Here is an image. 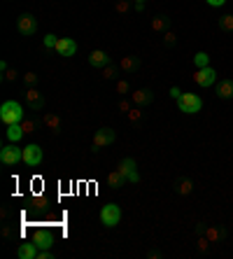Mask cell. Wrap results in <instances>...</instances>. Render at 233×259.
<instances>
[{
	"instance_id": "cell-6",
	"label": "cell",
	"mask_w": 233,
	"mask_h": 259,
	"mask_svg": "<svg viewBox=\"0 0 233 259\" xmlns=\"http://www.w3.org/2000/svg\"><path fill=\"white\" fill-rule=\"evenodd\" d=\"M116 168H119V173H121L131 184L140 182V173H138V163H136V159L126 157V159H121V161L116 163Z\"/></svg>"
},
{
	"instance_id": "cell-26",
	"label": "cell",
	"mask_w": 233,
	"mask_h": 259,
	"mask_svg": "<svg viewBox=\"0 0 233 259\" xmlns=\"http://www.w3.org/2000/svg\"><path fill=\"white\" fill-rule=\"evenodd\" d=\"M194 63H196V68H208L210 65V56L205 54V52H198V54L194 56Z\"/></svg>"
},
{
	"instance_id": "cell-3",
	"label": "cell",
	"mask_w": 233,
	"mask_h": 259,
	"mask_svg": "<svg viewBox=\"0 0 233 259\" xmlns=\"http://www.w3.org/2000/svg\"><path fill=\"white\" fill-rule=\"evenodd\" d=\"M121 222V208L116 203H107L100 208V224L107 229H115Z\"/></svg>"
},
{
	"instance_id": "cell-25",
	"label": "cell",
	"mask_w": 233,
	"mask_h": 259,
	"mask_svg": "<svg viewBox=\"0 0 233 259\" xmlns=\"http://www.w3.org/2000/svg\"><path fill=\"white\" fill-rule=\"evenodd\" d=\"M219 31L224 33H233V14H226L219 19Z\"/></svg>"
},
{
	"instance_id": "cell-31",
	"label": "cell",
	"mask_w": 233,
	"mask_h": 259,
	"mask_svg": "<svg viewBox=\"0 0 233 259\" xmlns=\"http://www.w3.org/2000/svg\"><path fill=\"white\" fill-rule=\"evenodd\" d=\"M115 10L119 12V14H126L128 10H131V5H128L126 0H116V5H115Z\"/></svg>"
},
{
	"instance_id": "cell-21",
	"label": "cell",
	"mask_w": 233,
	"mask_h": 259,
	"mask_svg": "<svg viewBox=\"0 0 233 259\" xmlns=\"http://www.w3.org/2000/svg\"><path fill=\"white\" fill-rule=\"evenodd\" d=\"M5 136H7V140L10 142H19L23 136H26V131H23L21 124H10L7 131H5Z\"/></svg>"
},
{
	"instance_id": "cell-38",
	"label": "cell",
	"mask_w": 233,
	"mask_h": 259,
	"mask_svg": "<svg viewBox=\"0 0 233 259\" xmlns=\"http://www.w3.org/2000/svg\"><path fill=\"white\" fill-rule=\"evenodd\" d=\"M38 259H54V252L52 250H40V252H38Z\"/></svg>"
},
{
	"instance_id": "cell-5",
	"label": "cell",
	"mask_w": 233,
	"mask_h": 259,
	"mask_svg": "<svg viewBox=\"0 0 233 259\" xmlns=\"http://www.w3.org/2000/svg\"><path fill=\"white\" fill-rule=\"evenodd\" d=\"M19 161H23V150L17 147V142L0 147V163H5V166H17Z\"/></svg>"
},
{
	"instance_id": "cell-2",
	"label": "cell",
	"mask_w": 233,
	"mask_h": 259,
	"mask_svg": "<svg viewBox=\"0 0 233 259\" xmlns=\"http://www.w3.org/2000/svg\"><path fill=\"white\" fill-rule=\"evenodd\" d=\"M177 108H180V112H184V115H196V112H201L203 100H201V96L184 91V94L177 98Z\"/></svg>"
},
{
	"instance_id": "cell-10",
	"label": "cell",
	"mask_w": 233,
	"mask_h": 259,
	"mask_svg": "<svg viewBox=\"0 0 233 259\" xmlns=\"http://www.w3.org/2000/svg\"><path fill=\"white\" fill-rule=\"evenodd\" d=\"M23 96H26V105H28L31 112H40V110L44 108V96L35 89V86H28Z\"/></svg>"
},
{
	"instance_id": "cell-8",
	"label": "cell",
	"mask_w": 233,
	"mask_h": 259,
	"mask_svg": "<svg viewBox=\"0 0 233 259\" xmlns=\"http://www.w3.org/2000/svg\"><path fill=\"white\" fill-rule=\"evenodd\" d=\"M17 31L21 33V35H26V38L35 35V31H38V19L33 17L31 12L19 14V19H17Z\"/></svg>"
},
{
	"instance_id": "cell-33",
	"label": "cell",
	"mask_w": 233,
	"mask_h": 259,
	"mask_svg": "<svg viewBox=\"0 0 233 259\" xmlns=\"http://www.w3.org/2000/svg\"><path fill=\"white\" fill-rule=\"evenodd\" d=\"M23 82L28 86H35L38 84V73H26V75H23Z\"/></svg>"
},
{
	"instance_id": "cell-28",
	"label": "cell",
	"mask_w": 233,
	"mask_h": 259,
	"mask_svg": "<svg viewBox=\"0 0 233 259\" xmlns=\"http://www.w3.org/2000/svg\"><path fill=\"white\" fill-rule=\"evenodd\" d=\"M210 245L212 243L205 236H198V252H201V255H208V252H210Z\"/></svg>"
},
{
	"instance_id": "cell-29",
	"label": "cell",
	"mask_w": 233,
	"mask_h": 259,
	"mask_svg": "<svg viewBox=\"0 0 233 259\" xmlns=\"http://www.w3.org/2000/svg\"><path fill=\"white\" fill-rule=\"evenodd\" d=\"M175 42H177V35H175V33H173V31L163 33V44H166V47H173Z\"/></svg>"
},
{
	"instance_id": "cell-30",
	"label": "cell",
	"mask_w": 233,
	"mask_h": 259,
	"mask_svg": "<svg viewBox=\"0 0 233 259\" xmlns=\"http://www.w3.org/2000/svg\"><path fill=\"white\" fill-rule=\"evenodd\" d=\"M128 91H131L128 82H126V80H119V82H116V94H124V96H126Z\"/></svg>"
},
{
	"instance_id": "cell-23",
	"label": "cell",
	"mask_w": 233,
	"mask_h": 259,
	"mask_svg": "<svg viewBox=\"0 0 233 259\" xmlns=\"http://www.w3.org/2000/svg\"><path fill=\"white\" fill-rule=\"evenodd\" d=\"M217 96L224 98V100L233 98V80H222V82L217 84Z\"/></svg>"
},
{
	"instance_id": "cell-39",
	"label": "cell",
	"mask_w": 233,
	"mask_h": 259,
	"mask_svg": "<svg viewBox=\"0 0 233 259\" xmlns=\"http://www.w3.org/2000/svg\"><path fill=\"white\" fill-rule=\"evenodd\" d=\"M205 2H208L210 7H224V2H226V0H205Z\"/></svg>"
},
{
	"instance_id": "cell-42",
	"label": "cell",
	"mask_w": 233,
	"mask_h": 259,
	"mask_svg": "<svg viewBox=\"0 0 233 259\" xmlns=\"http://www.w3.org/2000/svg\"><path fill=\"white\" fill-rule=\"evenodd\" d=\"M149 257H152V259H159V257H163V252H159V250H149Z\"/></svg>"
},
{
	"instance_id": "cell-16",
	"label": "cell",
	"mask_w": 233,
	"mask_h": 259,
	"mask_svg": "<svg viewBox=\"0 0 233 259\" xmlns=\"http://www.w3.org/2000/svg\"><path fill=\"white\" fill-rule=\"evenodd\" d=\"M131 100H133V105L145 108V105H149L154 100V94H152V89H138V91L131 94Z\"/></svg>"
},
{
	"instance_id": "cell-43",
	"label": "cell",
	"mask_w": 233,
	"mask_h": 259,
	"mask_svg": "<svg viewBox=\"0 0 233 259\" xmlns=\"http://www.w3.org/2000/svg\"><path fill=\"white\" fill-rule=\"evenodd\" d=\"M7 70H10V68H7V63H5V61H0V73H7Z\"/></svg>"
},
{
	"instance_id": "cell-15",
	"label": "cell",
	"mask_w": 233,
	"mask_h": 259,
	"mask_svg": "<svg viewBox=\"0 0 233 259\" xmlns=\"http://www.w3.org/2000/svg\"><path fill=\"white\" fill-rule=\"evenodd\" d=\"M107 63H112V59H110V54H107V52H103V49H94V52L89 54V65H91V68L103 70Z\"/></svg>"
},
{
	"instance_id": "cell-37",
	"label": "cell",
	"mask_w": 233,
	"mask_h": 259,
	"mask_svg": "<svg viewBox=\"0 0 233 259\" xmlns=\"http://www.w3.org/2000/svg\"><path fill=\"white\" fill-rule=\"evenodd\" d=\"M17 75H19L17 70H7V73H2V80H5V82H14V80H17Z\"/></svg>"
},
{
	"instance_id": "cell-24",
	"label": "cell",
	"mask_w": 233,
	"mask_h": 259,
	"mask_svg": "<svg viewBox=\"0 0 233 259\" xmlns=\"http://www.w3.org/2000/svg\"><path fill=\"white\" fill-rule=\"evenodd\" d=\"M126 119H128V124H133V126H142V121H145V112H142V108L133 105L131 112L126 115Z\"/></svg>"
},
{
	"instance_id": "cell-22",
	"label": "cell",
	"mask_w": 233,
	"mask_h": 259,
	"mask_svg": "<svg viewBox=\"0 0 233 259\" xmlns=\"http://www.w3.org/2000/svg\"><path fill=\"white\" fill-rule=\"evenodd\" d=\"M175 192L180 196H189L194 192V182H191L189 178H177L175 180Z\"/></svg>"
},
{
	"instance_id": "cell-18",
	"label": "cell",
	"mask_w": 233,
	"mask_h": 259,
	"mask_svg": "<svg viewBox=\"0 0 233 259\" xmlns=\"http://www.w3.org/2000/svg\"><path fill=\"white\" fill-rule=\"evenodd\" d=\"M149 26H152V31H154V33L163 35L166 31H170V19L166 17V14H156V17L152 19V23H149Z\"/></svg>"
},
{
	"instance_id": "cell-11",
	"label": "cell",
	"mask_w": 233,
	"mask_h": 259,
	"mask_svg": "<svg viewBox=\"0 0 233 259\" xmlns=\"http://www.w3.org/2000/svg\"><path fill=\"white\" fill-rule=\"evenodd\" d=\"M56 54L63 56V59H70V56L77 54V42H75L73 38H58V42H56Z\"/></svg>"
},
{
	"instance_id": "cell-13",
	"label": "cell",
	"mask_w": 233,
	"mask_h": 259,
	"mask_svg": "<svg viewBox=\"0 0 233 259\" xmlns=\"http://www.w3.org/2000/svg\"><path fill=\"white\" fill-rule=\"evenodd\" d=\"M42 124H44V126H47V131H52L54 136H58V133L63 131V119L58 117L56 112H44Z\"/></svg>"
},
{
	"instance_id": "cell-1",
	"label": "cell",
	"mask_w": 233,
	"mask_h": 259,
	"mask_svg": "<svg viewBox=\"0 0 233 259\" xmlns=\"http://www.w3.org/2000/svg\"><path fill=\"white\" fill-rule=\"evenodd\" d=\"M0 119L10 126V124H21L23 119H26V112H23L21 103H17V100H5L2 105H0Z\"/></svg>"
},
{
	"instance_id": "cell-36",
	"label": "cell",
	"mask_w": 233,
	"mask_h": 259,
	"mask_svg": "<svg viewBox=\"0 0 233 259\" xmlns=\"http://www.w3.org/2000/svg\"><path fill=\"white\" fill-rule=\"evenodd\" d=\"M131 108H133V100H119V110H121L124 115H128Z\"/></svg>"
},
{
	"instance_id": "cell-41",
	"label": "cell",
	"mask_w": 233,
	"mask_h": 259,
	"mask_svg": "<svg viewBox=\"0 0 233 259\" xmlns=\"http://www.w3.org/2000/svg\"><path fill=\"white\" fill-rule=\"evenodd\" d=\"M2 236H5V238H12V236H14V234H12V229L7 227V224L2 227Z\"/></svg>"
},
{
	"instance_id": "cell-32",
	"label": "cell",
	"mask_w": 233,
	"mask_h": 259,
	"mask_svg": "<svg viewBox=\"0 0 233 259\" xmlns=\"http://www.w3.org/2000/svg\"><path fill=\"white\" fill-rule=\"evenodd\" d=\"M56 42H58V38H56L54 33H49V35L44 38V47H47V49H54V47H56Z\"/></svg>"
},
{
	"instance_id": "cell-27",
	"label": "cell",
	"mask_w": 233,
	"mask_h": 259,
	"mask_svg": "<svg viewBox=\"0 0 233 259\" xmlns=\"http://www.w3.org/2000/svg\"><path fill=\"white\" fill-rule=\"evenodd\" d=\"M121 68H116V65H112V63H107L105 68H103V80H115L116 77V73H119Z\"/></svg>"
},
{
	"instance_id": "cell-19",
	"label": "cell",
	"mask_w": 233,
	"mask_h": 259,
	"mask_svg": "<svg viewBox=\"0 0 233 259\" xmlns=\"http://www.w3.org/2000/svg\"><path fill=\"white\" fill-rule=\"evenodd\" d=\"M119 68H121L126 75H128V73H136V70L140 68V56H136V54L124 56V59H121V63H119Z\"/></svg>"
},
{
	"instance_id": "cell-34",
	"label": "cell",
	"mask_w": 233,
	"mask_h": 259,
	"mask_svg": "<svg viewBox=\"0 0 233 259\" xmlns=\"http://www.w3.org/2000/svg\"><path fill=\"white\" fill-rule=\"evenodd\" d=\"M47 203H49V201H47V199H42V196H35V199H33V205H35L38 210H44V208H47Z\"/></svg>"
},
{
	"instance_id": "cell-17",
	"label": "cell",
	"mask_w": 233,
	"mask_h": 259,
	"mask_svg": "<svg viewBox=\"0 0 233 259\" xmlns=\"http://www.w3.org/2000/svg\"><path fill=\"white\" fill-rule=\"evenodd\" d=\"M38 252H40V248L35 245V240H28V243H21V245L17 248V257L19 259H38Z\"/></svg>"
},
{
	"instance_id": "cell-40",
	"label": "cell",
	"mask_w": 233,
	"mask_h": 259,
	"mask_svg": "<svg viewBox=\"0 0 233 259\" xmlns=\"http://www.w3.org/2000/svg\"><path fill=\"white\" fill-rule=\"evenodd\" d=\"M170 96H173V98H175V100H177V98L182 96V91H180V89H177V86H173V89H170Z\"/></svg>"
},
{
	"instance_id": "cell-7",
	"label": "cell",
	"mask_w": 233,
	"mask_h": 259,
	"mask_svg": "<svg viewBox=\"0 0 233 259\" xmlns=\"http://www.w3.org/2000/svg\"><path fill=\"white\" fill-rule=\"evenodd\" d=\"M196 234H198V236H205L212 245H214V243H222L224 238H226V229L212 227V224H198V227H196Z\"/></svg>"
},
{
	"instance_id": "cell-4",
	"label": "cell",
	"mask_w": 233,
	"mask_h": 259,
	"mask_svg": "<svg viewBox=\"0 0 233 259\" xmlns=\"http://www.w3.org/2000/svg\"><path fill=\"white\" fill-rule=\"evenodd\" d=\"M115 140H116L115 129H110V126H100V129L94 133V142H91V150L98 152V150H103V147H107V145H112Z\"/></svg>"
},
{
	"instance_id": "cell-14",
	"label": "cell",
	"mask_w": 233,
	"mask_h": 259,
	"mask_svg": "<svg viewBox=\"0 0 233 259\" xmlns=\"http://www.w3.org/2000/svg\"><path fill=\"white\" fill-rule=\"evenodd\" d=\"M33 240H35V245H38L40 250H52L54 234L52 231H47V229H38V231L33 234Z\"/></svg>"
},
{
	"instance_id": "cell-20",
	"label": "cell",
	"mask_w": 233,
	"mask_h": 259,
	"mask_svg": "<svg viewBox=\"0 0 233 259\" xmlns=\"http://www.w3.org/2000/svg\"><path fill=\"white\" fill-rule=\"evenodd\" d=\"M126 178L119 173V168H115V171H110L107 173V184L112 187V189H121V187H126Z\"/></svg>"
},
{
	"instance_id": "cell-44",
	"label": "cell",
	"mask_w": 233,
	"mask_h": 259,
	"mask_svg": "<svg viewBox=\"0 0 233 259\" xmlns=\"http://www.w3.org/2000/svg\"><path fill=\"white\" fill-rule=\"evenodd\" d=\"M133 2H136V5H145L147 0H133Z\"/></svg>"
},
{
	"instance_id": "cell-12",
	"label": "cell",
	"mask_w": 233,
	"mask_h": 259,
	"mask_svg": "<svg viewBox=\"0 0 233 259\" xmlns=\"http://www.w3.org/2000/svg\"><path fill=\"white\" fill-rule=\"evenodd\" d=\"M214 80H217V70L214 68H198L196 70V75H194V82L198 86H212L214 84Z\"/></svg>"
},
{
	"instance_id": "cell-9",
	"label": "cell",
	"mask_w": 233,
	"mask_h": 259,
	"mask_svg": "<svg viewBox=\"0 0 233 259\" xmlns=\"http://www.w3.org/2000/svg\"><path fill=\"white\" fill-rule=\"evenodd\" d=\"M23 163H26L28 168L40 166V163H42V147H40V145H35V142L26 145V147H23Z\"/></svg>"
},
{
	"instance_id": "cell-35",
	"label": "cell",
	"mask_w": 233,
	"mask_h": 259,
	"mask_svg": "<svg viewBox=\"0 0 233 259\" xmlns=\"http://www.w3.org/2000/svg\"><path fill=\"white\" fill-rule=\"evenodd\" d=\"M21 126H23V131H26V133H33V131H35V126H38V124H35V121H33V119H23V121H21Z\"/></svg>"
}]
</instances>
